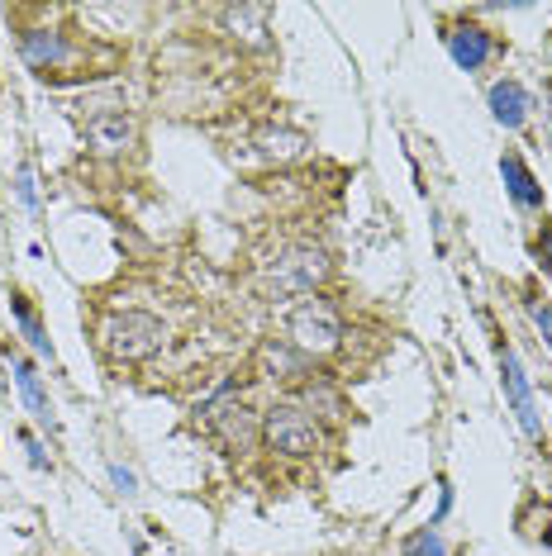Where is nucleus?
<instances>
[{
  "instance_id": "f257e3e1",
  "label": "nucleus",
  "mask_w": 552,
  "mask_h": 556,
  "mask_svg": "<svg viewBox=\"0 0 552 556\" xmlns=\"http://www.w3.org/2000/svg\"><path fill=\"white\" fill-rule=\"evenodd\" d=\"M329 276V252L315 243H291L272 257L267 276H262V290L267 300H296V295H315V286Z\"/></svg>"
},
{
  "instance_id": "f03ea898",
  "label": "nucleus",
  "mask_w": 552,
  "mask_h": 556,
  "mask_svg": "<svg viewBox=\"0 0 552 556\" xmlns=\"http://www.w3.org/2000/svg\"><path fill=\"white\" fill-rule=\"evenodd\" d=\"M100 343L115 362H148L167 343V324L148 309H115L100 324Z\"/></svg>"
},
{
  "instance_id": "7ed1b4c3",
  "label": "nucleus",
  "mask_w": 552,
  "mask_h": 556,
  "mask_svg": "<svg viewBox=\"0 0 552 556\" xmlns=\"http://www.w3.org/2000/svg\"><path fill=\"white\" fill-rule=\"evenodd\" d=\"M196 414H205L210 433H215L229 452H253L262 442V414L248 400H234L229 386H219L205 404H196Z\"/></svg>"
},
{
  "instance_id": "20e7f679",
  "label": "nucleus",
  "mask_w": 552,
  "mask_h": 556,
  "mask_svg": "<svg viewBox=\"0 0 552 556\" xmlns=\"http://www.w3.org/2000/svg\"><path fill=\"white\" fill-rule=\"evenodd\" d=\"M262 442L281 457H310L319 447V424L310 419V409L300 400H276L262 414Z\"/></svg>"
},
{
  "instance_id": "39448f33",
  "label": "nucleus",
  "mask_w": 552,
  "mask_h": 556,
  "mask_svg": "<svg viewBox=\"0 0 552 556\" xmlns=\"http://www.w3.org/2000/svg\"><path fill=\"white\" fill-rule=\"evenodd\" d=\"M291 343L305 352V357H324V352H334L343 343V319H338V309L329 300L305 295L291 309Z\"/></svg>"
},
{
  "instance_id": "423d86ee",
  "label": "nucleus",
  "mask_w": 552,
  "mask_h": 556,
  "mask_svg": "<svg viewBox=\"0 0 552 556\" xmlns=\"http://www.w3.org/2000/svg\"><path fill=\"white\" fill-rule=\"evenodd\" d=\"M495 357H500V386H505L510 409L519 414V428H524V433H529L534 442H543V419H538V404H534L529 376H524V366H519V357H514V348H510V343H500V348H495Z\"/></svg>"
},
{
  "instance_id": "0eeeda50",
  "label": "nucleus",
  "mask_w": 552,
  "mask_h": 556,
  "mask_svg": "<svg viewBox=\"0 0 552 556\" xmlns=\"http://www.w3.org/2000/svg\"><path fill=\"white\" fill-rule=\"evenodd\" d=\"M86 143H91V153H100V157L129 153L134 148V119L115 105L96 110V115H86Z\"/></svg>"
},
{
  "instance_id": "6e6552de",
  "label": "nucleus",
  "mask_w": 552,
  "mask_h": 556,
  "mask_svg": "<svg viewBox=\"0 0 552 556\" xmlns=\"http://www.w3.org/2000/svg\"><path fill=\"white\" fill-rule=\"evenodd\" d=\"M10 371H15L20 400H24V409L34 414V424L48 428V433H58V414H53V400H48V390H43L39 366H34L29 357H10Z\"/></svg>"
},
{
  "instance_id": "1a4fd4ad",
  "label": "nucleus",
  "mask_w": 552,
  "mask_h": 556,
  "mask_svg": "<svg viewBox=\"0 0 552 556\" xmlns=\"http://www.w3.org/2000/svg\"><path fill=\"white\" fill-rule=\"evenodd\" d=\"M448 39V53H453V62L462 72H476V67H486L491 62V53H495V43H491V34L481 29V24H453V29L443 34Z\"/></svg>"
},
{
  "instance_id": "9d476101",
  "label": "nucleus",
  "mask_w": 552,
  "mask_h": 556,
  "mask_svg": "<svg viewBox=\"0 0 552 556\" xmlns=\"http://www.w3.org/2000/svg\"><path fill=\"white\" fill-rule=\"evenodd\" d=\"M500 176H505V191L519 210H543V186H538V176L529 172V162H524L519 153L500 157Z\"/></svg>"
},
{
  "instance_id": "9b49d317",
  "label": "nucleus",
  "mask_w": 552,
  "mask_h": 556,
  "mask_svg": "<svg viewBox=\"0 0 552 556\" xmlns=\"http://www.w3.org/2000/svg\"><path fill=\"white\" fill-rule=\"evenodd\" d=\"M262 371L272 376V381H305L310 376V357L300 352L296 343H281V338H272V343H262Z\"/></svg>"
},
{
  "instance_id": "f8f14e48",
  "label": "nucleus",
  "mask_w": 552,
  "mask_h": 556,
  "mask_svg": "<svg viewBox=\"0 0 552 556\" xmlns=\"http://www.w3.org/2000/svg\"><path fill=\"white\" fill-rule=\"evenodd\" d=\"M491 115H495V124H505V129H519V124L529 119V91L514 77H500L491 86Z\"/></svg>"
},
{
  "instance_id": "ddd939ff",
  "label": "nucleus",
  "mask_w": 552,
  "mask_h": 556,
  "mask_svg": "<svg viewBox=\"0 0 552 556\" xmlns=\"http://www.w3.org/2000/svg\"><path fill=\"white\" fill-rule=\"evenodd\" d=\"M267 5H229L224 10V29H234V39H243L248 48H267Z\"/></svg>"
},
{
  "instance_id": "4468645a",
  "label": "nucleus",
  "mask_w": 552,
  "mask_h": 556,
  "mask_svg": "<svg viewBox=\"0 0 552 556\" xmlns=\"http://www.w3.org/2000/svg\"><path fill=\"white\" fill-rule=\"evenodd\" d=\"M20 53H24V62H29L34 72H48V67H58V62L67 58V43H62L58 29H29L20 39Z\"/></svg>"
},
{
  "instance_id": "2eb2a0df",
  "label": "nucleus",
  "mask_w": 552,
  "mask_h": 556,
  "mask_svg": "<svg viewBox=\"0 0 552 556\" xmlns=\"http://www.w3.org/2000/svg\"><path fill=\"white\" fill-rule=\"evenodd\" d=\"M258 148H262V157L296 162V157H305L310 138L300 134V129H262V134H258Z\"/></svg>"
},
{
  "instance_id": "dca6fc26",
  "label": "nucleus",
  "mask_w": 552,
  "mask_h": 556,
  "mask_svg": "<svg viewBox=\"0 0 552 556\" xmlns=\"http://www.w3.org/2000/svg\"><path fill=\"white\" fill-rule=\"evenodd\" d=\"M10 314H15L20 333L29 338V348H34V352H43V357H53V343H48V328H43L39 314H34L29 300H24V295H10Z\"/></svg>"
},
{
  "instance_id": "f3484780",
  "label": "nucleus",
  "mask_w": 552,
  "mask_h": 556,
  "mask_svg": "<svg viewBox=\"0 0 552 556\" xmlns=\"http://www.w3.org/2000/svg\"><path fill=\"white\" fill-rule=\"evenodd\" d=\"M400 556H448V542L443 533L429 523V528H414V533L400 542Z\"/></svg>"
},
{
  "instance_id": "a211bd4d",
  "label": "nucleus",
  "mask_w": 552,
  "mask_h": 556,
  "mask_svg": "<svg viewBox=\"0 0 552 556\" xmlns=\"http://www.w3.org/2000/svg\"><path fill=\"white\" fill-rule=\"evenodd\" d=\"M110 480H115L120 495H134V490H138V476L129 471V466H120V462H110Z\"/></svg>"
},
{
  "instance_id": "6ab92c4d",
  "label": "nucleus",
  "mask_w": 552,
  "mask_h": 556,
  "mask_svg": "<svg viewBox=\"0 0 552 556\" xmlns=\"http://www.w3.org/2000/svg\"><path fill=\"white\" fill-rule=\"evenodd\" d=\"M15 191H20V200H24V205H39V191H34V172L29 167H20V176H15Z\"/></svg>"
},
{
  "instance_id": "aec40b11",
  "label": "nucleus",
  "mask_w": 552,
  "mask_h": 556,
  "mask_svg": "<svg viewBox=\"0 0 552 556\" xmlns=\"http://www.w3.org/2000/svg\"><path fill=\"white\" fill-rule=\"evenodd\" d=\"M529 314H534L538 333H543V343L552 348V305H529Z\"/></svg>"
},
{
  "instance_id": "412c9836",
  "label": "nucleus",
  "mask_w": 552,
  "mask_h": 556,
  "mask_svg": "<svg viewBox=\"0 0 552 556\" xmlns=\"http://www.w3.org/2000/svg\"><path fill=\"white\" fill-rule=\"evenodd\" d=\"M20 442H24V452H29V462H34V466H39V471H48V466H53V462H48V457H43V447H39V442H34L29 433H24Z\"/></svg>"
},
{
  "instance_id": "4be33fe9",
  "label": "nucleus",
  "mask_w": 552,
  "mask_h": 556,
  "mask_svg": "<svg viewBox=\"0 0 552 556\" xmlns=\"http://www.w3.org/2000/svg\"><path fill=\"white\" fill-rule=\"evenodd\" d=\"M548 138H552V96H548Z\"/></svg>"
}]
</instances>
